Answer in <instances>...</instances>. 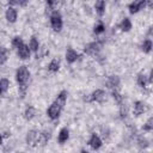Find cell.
<instances>
[{
  "instance_id": "cell-31",
  "label": "cell",
  "mask_w": 153,
  "mask_h": 153,
  "mask_svg": "<svg viewBox=\"0 0 153 153\" xmlns=\"http://www.w3.org/2000/svg\"><path fill=\"white\" fill-rule=\"evenodd\" d=\"M47 1V4L49 5V6H53L55 2H56V0H45Z\"/></svg>"
},
{
  "instance_id": "cell-11",
  "label": "cell",
  "mask_w": 153,
  "mask_h": 153,
  "mask_svg": "<svg viewBox=\"0 0 153 153\" xmlns=\"http://www.w3.org/2000/svg\"><path fill=\"white\" fill-rule=\"evenodd\" d=\"M146 110H147V106H146V104L143 102H135V104H134V114L136 116L143 114Z\"/></svg>"
},
{
  "instance_id": "cell-29",
  "label": "cell",
  "mask_w": 153,
  "mask_h": 153,
  "mask_svg": "<svg viewBox=\"0 0 153 153\" xmlns=\"http://www.w3.org/2000/svg\"><path fill=\"white\" fill-rule=\"evenodd\" d=\"M112 97H114V99H115L117 103H120V104L122 103V96L118 93L117 90H114V91H112Z\"/></svg>"
},
{
  "instance_id": "cell-19",
  "label": "cell",
  "mask_w": 153,
  "mask_h": 153,
  "mask_svg": "<svg viewBox=\"0 0 153 153\" xmlns=\"http://www.w3.org/2000/svg\"><path fill=\"white\" fill-rule=\"evenodd\" d=\"M121 29H122V31H129L130 29H131V23H130V20L128 19V18H124L123 20H122V23H121Z\"/></svg>"
},
{
  "instance_id": "cell-24",
  "label": "cell",
  "mask_w": 153,
  "mask_h": 153,
  "mask_svg": "<svg viewBox=\"0 0 153 153\" xmlns=\"http://www.w3.org/2000/svg\"><path fill=\"white\" fill-rule=\"evenodd\" d=\"M8 86H10V81L7 79H1L0 80V91H1V93L6 92L8 90Z\"/></svg>"
},
{
  "instance_id": "cell-16",
  "label": "cell",
  "mask_w": 153,
  "mask_h": 153,
  "mask_svg": "<svg viewBox=\"0 0 153 153\" xmlns=\"http://www.w3.org/2000/svg\"><path fill=\"white\" fill-rule=\"evenodd\" d=\"M94 7H96V11H97V13L99 16L104 14V11H105V2H104V0H97Z\"/></svg>"
},
{
  "instance_id": "cell-1",
  "label": "cell",
  "mask_w": 153,
  "mask_h": 153,
  "mask_svg": "<svg viewBox=\"0 0 153 153\" xmlns=\"http://www.w3.org/2000/svg\"><path fill=\"white\" fill-rule=\"evenodd\" d=\"M16 79H17V82L19 84V87H20L22 92L24 93L25 90H26L29 79H30V72L27 71V68H26L25 66H20V67L17 69Z\"/></svg>"
},
{
  "instance_id": "cell-25",
  "label": "cell",
  "mask_w": 153,
  "mask_h": 153,
  "mask_svg": "<svg viewBox=\"0 0 153 153\" xmlns=\"http://www.w3.org/2000/svg\"><path fill=\"white\" fill-rule=\"evenodd\" d=\"M104 29H105V26H104V24L102 23V22H99L96 26H94V29H93V32L96 33V35H99V33H102L103 31H104Z\"/></svg>"
},
{
  "instance_id": "cell-2",
  "label": "cell",
  "mask_w": 153,
  "mask_h": 153,
  "mask_svg": "<svg viewBox=\"0 0 153 153\" xmlns=\"http://www.w3.org/2000/svg\"><path fill=\"white\" fill-rule=\"evenodd\" d=\"M50 24H51V27L55 31H60L62 29V17H61V14L57 11L51 13V16H50Z\"/></svg>"
},
{
  "instance_id": "cell-18",
  "label": "cell",
  "mask_w": 153,
  "mask_h": 153,
  "mask_svg": "<svg viewBox=\"0 0 153 153\" xmlns=\"http://www.w3.org/2000/svg\"><path fill=\"white\" fill-rule=\"evenodd\" d=\"M59 68H60V62H59V60H56V59L51 60V62H50L49 66H48V69H49L50 72H57Z\"/></svg>"
},
{
  "instance_id": "cell-22",
  "label": "cell",
  "mask_w": 153,
  "mask_h": 153,
  "mask_svg": "<svg viewBox=\"0 0 153 153\" xmlns=\"http://www.w3.org/2000/svg\"><path fill=\"white\" fill-rule=\"evenodd\" d=\"M7 60V50L4 47H0V65H4Z\"/></svg>"
},
{
  "instance_id": "cell-7",
  "label": "cell",
  "mask_w": 153,
  "mask_h": 153,
  "mask_svg": "<svg viewBox=\"0 0 153 153\" xmlns=\"http://www.w3.org/2000/svg\"><path fill=\"white\" fill-rule=\"evenodd\" d=\"M18 56L22 59V60H26V59H29L30 57V48H29V45H26V44H22V45H19L18 48Z\"/></svg>"
},
{
  "instance_id": "cell-9",
  "label": "cell",
  "mask_w": 153,
  "mask_h": 153,
  "mask_svg": "<svg viewBox=\"0 0 153 153\" xmlns=\"http://www.w3.org/2000/svg\"><path fill=\"white\" fill-rule=\"evenodd\" d=\"M78 57H79V54L75 50H73L72 48L67 49V51H66V60H67V62L73 63V62H75L78 60Z\"/></svg>"
},
{
  "instance_id": "cell-21",
  "label": "cell",
  "mask_w": 153,
  "mask_h": 153,
  "mask_svg": "<svg viewBox=\"0 0 153 153\" xmlns=\"http://www.w3.org/2000/svg\"><path fill=\"white\" fill-rule=\"evenodd\" d=\"M25 118L26 120H31L35 115H36V110H35V108H32V106H29L26 110H25Z\"/></svg>"
},
{
  "instance_id": "cell-27",
  "label": "cell",
  "mask_w": 153,
  "mask_h": 153,
  "mask_svg": "<svg viewBox=\"0 0 153 153\" xmlns=\"http://www.w3.org/2000/svg\"><path fill=\"white\" fill-rule=\"evenodd\" d=\"M153 129V118H148V121L146 122V124L143 126V130H147V131H151Z\"/></svg>"
},
{
  "instance_id": "cell-17",
  "label": "cell",
  "mask_w": 153,
  "mask_h": 153,
  "mask_svg": "<svg viewBox=\"0 0 153 153\" xmlns=\"http://www.w3.org/2000/svg\"><path fill=\"white\" fill-rule=\"evenodd\" d=\"M148 82H149V81H148V78H147L143 73L139 74V76H137V84H139V86H141V87H146Z\"/></svg>"
},
{
  "instance_id": "cell-30",
  "label": "cell",
  "mask_w": 153,
  "mask_h": 153,
  "mask_svg": "<svg viewBox=\"0 0 153 153\" xmlns=\"http://www.w3.org/2000/svg\"><path fill=\"white\" fill-rule=\"evenodd\" d=\"M139 142H140V146H141V147H147V145H148V143H147V140H145V139H143V140L141 139Z\"/></svg>"
},
{
  "instance_id": "cell-8",
  "label": "cell",
  "mask_w": 153,
  "mask_h": 153,
  "mask_svg": "<svg viewBox=\"0 0 153 153\" xmlns=\"http://www.w3.org/2000/svg\"><path fill=\"white\" fill-rule=\"evenodd\" d=\"M88 145H90L93 149H98V148H100V146H102V140H100V137H99L98 135L92 134V135H91V139L88 140Z\"/></svg>"
},
{
  "instance_id": "cell-13",
  "label": "cell",
  "mask_w": 153,
  "mask_h": 153,
  "mask_svg": "<svg viewBox=\"0 0 153 153\" xmlns=\"http://www.w3.org/2000/svg\"><path fill=\"white\" fill-rule=\"evenodd\" d=\"M66 99H67V92H66V91H61V92L57 94V97H56V99H55V103H57V104L63 109V106H65V104H66Z\"/></svg>"
},
{
  "instance_id": "cell-4",
  "label": "cell",
  "mask_w": 153,
  "mask_h": 153,
  "mask_svg": "<svg viewBox=\"0 0 153 153\" xmlns=\"http://www.w3.org/2000/svg\"><path fill=\"white\" fill-rule=\"evenodd\" d=\"M100 49H102V43L100 42H92V43H88L85 47L84 51L88 55H96V54L99 53Z\"/></svg>"
},
{
  "instance_id": "cell-20",
  "label": "cell",
  "mask_w": 153,
  "mask_h": 153,
  "mask_svg": "<svg viewBox=\"0 0 153 153\" xmlns=\"http://www.w3.org/2000/svg\"><path fill=\"white\" fill-rule=\"evenodd\" d=\"M29 48H30V50H32V51H37V50H38V48H39V43H38V41L36 39V37H31Z\"/></svg>"
},
{
  "instance_id": "cell-10",
  "label": "cell",
  "mask_w": 153,
  "mask_h": 153,
  "mask_svg": "<svg viewBox=\"0 0 153 153\" xmlns=\"http://www.w3.org/2000/svg\"><path fill=\"white\" fill-rule=\"evenodd\" d=\"M38 134L39 133H37V131H35V130H30L29 133H27V135H26V142L29 143V145H35V143H37V140H38Z\"/></svg>"
},
{
  "instance_id": "cell-5",
  "label": "cell",
  "mask_w": 153,
  "mask_h": 153,
  "mask_svg": "<svg viewBox=\"0 0 153 153\" xmlns=\"http://www.w3.org/2000/svg\"><path fill=\"white\" fill-rule=\"evenodd\" d=\"M61 110H62V108H61L57 103H55V102H54V103L49 106V109L47 110V114H48L49 118H51V120H56V118L60 116Z\"/></svg>"
},
{
  "instance_id": "cell-14",
  "label": "cell",
  "mask_w": 153,
  "mask_h": 153,
  "mask_svg": "<svg viewBox=\"0 0 153 153\" xmlns=\"http://www.w3.org/2000/svg\"><path fill=\"white\" fill-rule=\"evenodd\" d=\"M106 85H108L110 88H116V87L120 85V78L116 76V75L109 76V79H108V81H106Z\"/></svg>"
},
{
  "instance_id": "cell-3",
  "label": "cell",
  "mask_w": 153,
  "mask_h": 153,
  "mask_svg": "<svg viewBox=\"0 0 153 153\" xmlns=\"http://www.w3.org/2000/svg\"><path fill=\"white\" fill-rule=\"evenodd\" d=\"M88 102H97V103H103L106 100V93L103 90H96L94 92H92V94L90 96V98H87Z\"/></svg>"
},
{
  "instance_id": "cell-15",
  "label": "cell",
  "mask_w": 153,
  "mask_h": 153,
  "mask_svg": "<svg viewBox=\"0 0 153 153\" xmlns=\"http://www.w3.org/2000/svg\"><path fill=\"white\" fill-rule=\"evenodd\" d=\"M68 137H69V131H68V129H67V128H62V129L60 130V133H59V142H60V143H63V142H66V141L68 140Z\"/></svg>"
},
{
  "instance_id": "cell-23",
  "label": "cell",
  "mask_w": 153,
  "mask_h": 153,
  "mask_svg": "<svg viewBox=\"0 0 153 153\" xmlns=\"http://www.w3.org/2000/svg\"><path fill=\"white\" fill-rule=\"evenodd\" d=\"M141 48H142L143 53H149L151 49H152V42H151V39H146V41L142 43Z\"/></svg>"
},
{
  "instance_id": "cell-33",
  "label": "cell",
  "mask_w": 153,
  "mask_h": 153,
  "mask_svg": "<svg viewBox=\"0 0 153 153\" xmlns=\"http://www.w3.org/2000/svg\"><path fill=\"white\" fill-rule=\"evenodd\" d=\"M0 94H1V91H0Z\"/></svg>"
},
{
  "instance_id": "cell-6",
  "label": "cell",
  "mask_w": 153,
  "mask_h": 153,
  "mask_svg": "<svg viewBox=\"0 0 153 153\" xmlns=\"http://www.w3.org/2000/svg\"><path fill=\"white\" fill-rule=\"evenodd\" d=\"M145 6H146V0H135L134 2H131L129 5V12L134 14V13L139 12L140 10H142Z\"/></svg>"
},
{
  "instance_id": "cell-28",
  "label": "cell",
  "mask_w": 153,
  "mask_h": 153,
  "mask_svg": "<svg viewBox=\"0 0 153 153\" xmlns=\"http://www.w3.org/2000/svg\"><path fill=\"white\" fill-rule=\"evenodd\" d=\"M23 43H24V42H23L22 37H19V36L14 37V38H13V41H12V44H13V47H16V48H18L19 45H22Z\"/></svg>"
},
{
  "instance_id": "cell-32",
  "label": "cell",
  "mask_w": 153,
  "mask_h": 153,
  "mask_svg": "<svg viewBox=\"0 0 153 153\" xmlns=\"http://www.w3.org/2000/svg\"><path fill=\"white\" fill-rule=\"evenodd\" d=\"M1 141H2V137H1V135H0V143H1Z\"/></svg>"
},
{
  "instance_id": "cell-26",
  "label": "cell",
  "mask_w": 153,
  "mask_h": 153,
  "mask_svg": "<svg viewBox=\"0 0 153 153\" xmlns=\"http://www.w3.org/2000/svg\"><path fill=\"white\" fill-rule=\"evenodd\" d=\"M29 0H8V4L11 5H19V6H26Z\"/></svg>"
},
{
  "instance_id": "cell-12",
  "label": "cell",
  "mask_w": 153,
  "mask_h": 153,
  "mask_svg": "<svg viewBox=\"0 0 153 153\" xmlns=\"http://www.w3.org/2000/svg\"><path fill=\"white\" fill-rule=\"evenodd\" d=\"M6 19L10 23H14L16 22V19H17V11L13 7H8L6 10Z\"/></svg>"
}]
</instances>
